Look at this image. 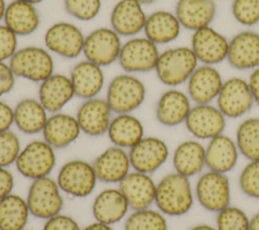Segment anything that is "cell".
<instances>
[{"label": "cell", "instance_id": "obj_1", "mask_svg": "<svg viewBox=\"0 0 259 230\" xmlns=\"http://www.w3.org/2000/svg\"><path fill=\"white\" fill-rule=\"evenodd\" d=\"M193 203L194 191L189 178L173 171L157 183L154 204L165 216H183L191 210Z\"/></svg>", "mask_w": 259, "mask_h": 230}, {"label": "cell", "instance_id": "obj_2", "mask_svg": "<svg viewBox=\"0 0 259 230\" xmlns=\"http://www.w3.org/2000/svg\"><path fill=\"white\" fill-rule=\"evenodd\" d=\"M198 66L190 46H174L160 51L155 67L158 80L169 88H176L187 82Z\"/></svg>", "mask_w": 259, "mask_h": 230}, {"label": "cell", "instance_id": "obj_3", "mask_svg": "<svg viewBox=\"0 0 259 230\" xmlns=\"http://www.w3.org/2000/svg\"><path fill=\"white\" fill-rule=\"evenodd\" d=\"M147 95L144 82L134 74L114 76L106 88L105 100L113 114L133 113L140 108Z\"/></svg>", "mask_w": 259, "mask_h": 230}, {"label": "cell", "instance_id": "obj_4", "mask_svg": "<svg viewBox=\"0 0 259 230\" xmlns=\"http://www.w3.org/2000/svg\"><path fill=\"white\" fill-rule=\"evenodd\" d=\"M8 64L16 78L38 84L55 73L52 53L46 47L37 45L19 47Z\"/></svg>", "mask_w": 259, "mask_h": 230}, {"label": "cell", "instance_id": "obj_5", "mask_svg": "<svg viewBox=\"0 0 259 230\" xmlns=\"http://www.w3.org/2000/svg\"><path fill=\"white\" fill-rule=\"evenodd\" d=\"M56 163V149L44 139H33L21 148L14 166L22 177L33 181L49 177Z\"/></svg>", "mask_w": 259, "mask_h": 230}, {"label": "cell", "instance_id": "obj_6", "mask_svg": "<svg viewBox=\"0 0 259 230\" xmlns=\"http://www.w3.org/2000/svg\"><path fill=\"white\" fill-rule=\"evenodd\" d=\"M25 200L30 215L42 220L62 213L64 208L63 193L50 176L31 181Z\"/></svg>", "mask_w": 259, "mask_h": 230}, {"label": "cell", "instance_id": "obj_7", "mask_svg": "<svg viewBox=\"0 0 259 230\" xmlns=\"http://www.w3.org/2000/svg\"><path fill=\"white\" fill-rule=\"evenodd\" d=\"M56 181L62 193L73 198L90 196L98 182L92 162L81 158L70 159L63 163Z\"/></svg>", "mask_w": 259, "mask_h": 230}, {"label": "cell", "instance_id": "obj_8", "mask_svg": "<svg viewBox=\"0 0 259 230\" xmlns=\"http://www.w3.org/2000/svg\"><path fill=\"white\" fill-rule=\"evenodd\" d=\"M160 50L146 36H133L122 42L117 63L124 73L139 74L155 70Z\"/></svg>", "mask_w": 259, "mask_h": 230}, {"label": "cell", "instance_id": "obj_9", "mask_svg": "<svg viewBox=\"0 0 259 230\" xmlns=\"http://www.w3.org/2000/svg\"><path fill=\"white\" fill-rule=\"evenodd\" d=\"M85 34L81 28L68 21L51 24L45 34V47L52 53L63 59L74 60L83 52Z\"/></svg>", "mask_w": 259, "mask_h": 230}, {"label": "cell", "instance_id": "obj_10", "mask_svg": "<svg viewBox=\"0 0 259 230\" xmlns=\"http://www.w3.org/2000/svg\"><path fill=\"white\" fill-rule=\"evenodd\" d=\"M194 198L209 212L218 213L231 202V185L226 174L207 169L199 175L194 187Z\"/></svg>", "mask_w": 259, "mask_h": 230}, {"label": "cell", "instance_id": "obj_11", "mask_svg": "<svg viewBox=\"0 0 259 230\" xmlns=\"http://www.w3.org/2000/svg\"><path fill=\"white\" fill-rule=\"evenodd\" d=\"M120 38L110 26L95 28L85 35L82 54L101 68L110 66L117 62L122 44Z\"/></svg>", "mask_w": 259, "mask_h": 230}, {"label": "cell", "instance_id": "obj_12", "mask_svg": "<svg viewBox=\"0 0 259 230\" xmlns=\"http://www.w3.org/2000/svg\"><path fill=\"white\" fill-rule=\"evenodd\" d=\"M217 107L226 118H240L255 105L247 80L231 77L224 81L215 99Z\"/></svg>", "mask_w": 259, "mask_h": 230}, {"label": "cell", "instance_id": "obj_13", "mask_svg": "<svg viewBox=\"0 0 259 230\" xmlns=\"http://www.w3.org/2000/svg\"><path fill=\"white\" fill-rule=\"evenodd\" d=\"M187 131L197 140H209L224 133L227 118L220 111L217 105L194 104L191 107L186 119Z\"/></svg>", "mask_w": 259, "mask_h": 230}, {"label": "cell", "instance_id": "obj_14", "mask_svg": "<svg viewBox=\"0 0 259 230\" xmlns=\"http://www.w3.org/2000/svg\"><path fill=\"white\" fill-rule=\"evenodd\" d=\"M132 169L152 175L169 158L167 143L157 136H144L128 150Z\"/></svg>", "mask_w": 259, "mask_h": 230}, {"label": "cell", "instance_id": "obj_15", "mask_svg": "<svg viewBox=\"0 0 259 230\" xmlns=\"http://www.w3.org/2000/svg\"><path fill=\"white\" fill-rule=\"evenodd\" d=\"M190 47L198 63L215 66L227 60L229 39L209 25L192 32Z\"/></svg>", "mask_w": 259, "mask_h": 230}, {"label": "cell", "instance_id": "obj_16", "mask_svg": "<svg viewBox=\"0 0 259 230\" xmlns=\"http://www.w3.org/2000/svg\"><path fill=\"white\" fill-rule=\"evenodd\" d=\"M112 114L105 98L94 97L83 100L75 116L82 133L91 137H98L106 134Z\"/></svg>", "mask_w": 259, "mask_h": 230}, {"label": "cell", "instance_id": "obj_17", "mask_svg": "<svg viewBox=\"0 0 259 230\" xmlns=\"http://www.w3.org/2000/svg\"><path fill=\"white\" fill-rule=\"evenodd\" d=\"M143 6L137 0H118L109 15L110 27L120 37L130 38L139 35L147 19Z\"/></svg>", "mask_w": 259, "mask_h": 230}, {"label": "cell", "instance_id": "obj_18", "mask_svg": "<svg viewBox=\"0 0 259 230\" xmlns=\"http://www.w3.org/2000/svg\"><path fill=\"white\" fill-rule=\"evenodd\" d=\"M224 80L215 66L198 65L186 82L187 95L194 104H210L217 99Z\"/></svg>", "mask_w": 259, "mask_h": 230}, {"label": "cell", "instance_id": "obj_19", "mask_svg": "<svg viewBox=\"0 0 259 230\" xmlns=\"http://www.w3.org/2000/svg\"><path fill=\"white\" fill-rule=\"evenodd\" d=\"M229 65L236 70H254L259 67V33L246 29L229 39Z\"/></svg>", "mask_w": 259, "mask_h": 230}, {"label": "cell", "instance_id": "obj_20", "mask_svg": "<svg viewBox=\"0 0 259 230\" xmlns=\"http://www.w3.org/2000/svg\"><path fill=\"white\" fill-rule=\"evenodd\" d=\"M98 182L119 184L131 171V161L126 149L110 145L100 152L92 162Z\"/></svg>", "mask_w": 259, "mask_h": 230}, {"label": "cell", "instance_id": "obj_21", "mask_svg": "<svg viewBox=\"0 0 259 230\" xmlns=\"http://www.w3.org/2000/svg\"><path fill=\"white\" fill-rule=\"evenodd\" d=\"M156 186L151 175L134 169L117 185L132 211L150 208L154 204Z\"/></svg>", "mask_w": 259, "mask_h": 230}, {"label": "cell", "instance_id": "obj_22", "mask_svg": "<svg viewBox=\"0 0 259 230\" xmlns=\"http://www.w3.org/2000/svg\"><path fill=\"white\" fill-rule=\"evenodd\" d=\"M191 107L187 93L177 88H169L157 100L155 116L163 126L175 127L185 122Z\"/></svg>", "mask_w": 259, "mask_h": 230}, {"label": "cell", "instance_id": "obj_23", "mask_svg": "<svg viewBox=\"0 0 259 230\" xmlns=\"http://www.w3.org/2000/svg\"><path fill=\"white\" fill-rule=\"evenodd\" d=\"M69 77L75 96L82 100L98 97L105 84L103 68L85 59L71 68Z\"/></svg>", "mask_w": 259, "mask_h": 230}, {"label": "cell", "instance_id": "obj_24", "mask_svg": "<svg viewBox=\"0 0 259 230\" xmlns=\"http://www.w3.org/2000/svg\"><path fill=\"white\" fill-rule=\"evenodd\" d=\"M74 97L75 92L67 75L54 73L38 84L37 99L50 114L62 111Z\"/></svg>", "mask_w": 259, "mask_h": 230}, {"label": "cell", "instance_id": "obj_25", "mask_svg": "<svg viewBox=\"0 0 259 230\" xmlns=\"http://www.w3.org/2000/svg\"><path fill=\"white\" fill-rule=\"evenodd\" d=\"M81 133L76 116L62 111L49 115L41 132L42 139L55 149L70 146L79 138Z\"/></svg>", "mask_w": 259, "mask_h": 230}, {"label": "cell", "instance_id": "obj_26", "mask_svg": "<svg viewBox=\"0 0 259 230\" xmlns=\"http://www.w3.org/2000/svg\"><path fill=\"white\" fill-rule=\"evenodd\" d=\"M239 155L240 152L235 139L222 133L207 140L205 145V167L227 175L237 165Z\"/></svg>", "mask_w": 259, "mask_h": 230}, {"label": "cell", "instance_id": "obj_27", "mask_svg": "<svg viewBox=\"0 0 259 230\" xmlns=\"http://www.w3.org/2000/svg\"><path fill=\"white\" fill-rule=\"evenodd\" d=\"M91 210L95 221L112 226L125 218L130 206L118 187L105 188L95 196Z\"/></svg>", "mask_w": 259, "mask_h": 230}, {"label": "cell", "instance_id": "obj_28", "mask_svg": "<svg viewBox=\"0 0 259 230\" xmlns=\"http://www.w3.org/2000/svg\"><path fill=\"white\" fill-rule=\"evenodd\" d=\"M174 13L181 27L193 32L210 25L217 5L213 0H177Z\"/></svg>", "mask_w": 259, "mask_h": 230}, {"label": "cell", "instance_id": "obj_29", "mask_svg": "<svg viewBox=\"0 0 259 230\" xmlns=\"http://www.w3.org/2000/svg\"><path fill=\"white\" fill-rule=\"evenodd\" d=\"M174 170L184 177L200 175L205 167V145L195 138L180 142L172 153Z\"/></svg>", "mask_w": 259, "mask_h": 230}, {"label": "cell", "instance_id": "obj_30", "mask_svg": "<svg viewBox=\"0 0 259 230\" xmlns=\"http://www.w3.org/2000/svg\"><path fill=\"white\" fill-rule=\"evenodd\" d=\"M106 135L112 145L128 150L145 136V128L133 113L114 114Z\"/></svg>", "mask_w": 259, "mask_h": 230}, {"label": "cell", "instance_id": "obj_31", "mask_svg": "<svg viewBox=\"0 0 259 230\" xmlns=\"http://www.w3.org/2000/svg\"><path fill=\"white\" fill-rule=\"evenodd\" d=\"M3 23L17 36H26L38 29L40 16L35 5L12 0L6 6Z\"/></svg>", "mask_w": 259, "mask_h": 230}, {"label": "cell", "instance_id": "obj_32", "mask_svg": "<svg viewBox=\"0 0 259 230\" xmlns=\"http://www.w3.org/2000/svg\"><path fill=\"white\" fill-rule=\"evenodd\" d=\"M14 125L23 134L41 133L49 118V112L37 98L26 97L13 107Z\"/></svg>", "mask_w": 259, "mask_h": 230}, {"label": "cell", "instance_id": "obj_33", "mask_svg": "<svg viewBox=\"0 0 259 230\" xmlns=\"http://www.w3.org/2000/svg\"><path fill=\"white\" fill-rule=\"evenodd\" d=\"M181 25L174 12L157 10L147 15L143 29L144 36L155 44H168L178 38Z\"/></svg>", "mask_w": 259, "mask_h": 230}, {"label": "cell", "instance_id": "obj_34", "mask_svg": "<svg viewBox=\"0 0 259 230\" xmlns=\"http://www.w3.org/2000/svg\"><path fill=\"white\" fill-rule=\"evenodd\" d=\"M30 213L26 200L14 193L0 199V230L26 228Z\"/></svg>", "mask_w": 259, "mask_h": 230}, {"label": "cell", "instance_id": "obj_35", "mask_svg": "<svg viewBox=\"0 0 259 230\" xmlns=\"http://www.w3.org/2000/svg\"><path fill=\"white\" fill-rule=\"evenodd\" d=\"M235 142L240 154L247 160L259 159V117H249L240 122Z\"/></svg>", "mask_w": 259, "mask_h": 230}, {"label": "cell", "instance_id": "obj_36", "mask_svg": "<svg viewBox=\"0 0 259 230\" xmlns=\"http://www.w3.org/2000/svg\"><path fill=\"white\" fill-rule=\"evenodd\" d=\"M124 230H167L166 216L158 209L146 208L134 210L126 216Z\"/></svg>", "mask_w": 259, "mask_h": 230}, {"label": "cell", "instance_id": "obj_37", "mask_svg": "<svg viewBox=\"0 0 259 230\" xmlns=\"http://www.w3.org/2000/svg\"><path fill=\"white\" fill-rule=\"evenodd\" d=\"M249 221L244 210L229 205L217 213L215 227L218 230H249Z\"/></svg>", "mask_w": 259, "mask_h": 230}, {"label": "cell", "instance_id": "obj_38", "mask_svg": "<svg viewBox=\"0 0 259 230\" xmlns=\"http://www.w3.org/2000/svg\"><path fill=\"white\" fill-rule=\"evenodd\" d=\"M101 0H64L66 12L79 21H91L101 10Z\"/></svg>", "mask_w": 259, "mask_h": 230}, {"label": "cell", "instance_id": "obj_39", "mask_svg": "<svg viewBox=\"0 0 259 230\" xmlns=\"http://www.w3.org/2000/svg\"><path fill=\"white\" fill-rule=\"evenodd\" d=\"M231 10L234 19L243 26L259 23V0H233Z\"/></svg>", "mask_w": 259, "mask_h": 230}, {"label": "cell", "instance_id": "obj_40", "mask_svg": "<svg viewBox=\"0 0 259 230\" xmlns=\"http://www.w3.org/2000/svg\"><path fill=\"white\" fill-rule=\"evenodd\" d=\"M239 187L242 193L259 200V159L248 160L239 175Z\"/></svg>", "mask_w": 259, "mask_h": 230}, {"label": "cell", "instance_id": "obj_41", "mask_svg": "<svg viewBox=\"0 0 259 230\" xmlns=\"http://www.w3.org/2000/svg\"><path fill=\"white\" fill-rule=\"evenodd\" d=\"M22 146L18 135L10 130L0 132V166L9 167L15 160Z\"/></svg>", "mask_w": 259, "mask_h": 230}, {"label": "cell", "instance_id": "obj_42", "mask_svg": "<svg viewBox=\"0 0 259 230\" xmlns=\"http://www.w3.org/2000/svg\"><path fill=\"white\" fill-rule=\"evenodd\" d=\"M18 48V36L3 22L0 23V62L8 63Z\"/></svg>", "mask_w": 259, "mask_h": 230}, {"label": "cell", "instance_id": "obj_43", "mask_svg": "<svg viewBox=\"0 0 259 230\" xmlns=\"http://www.w3.org/2000/svg\"><path fill=\"white\" fill-rule=\"evenodd\" d=\"M41 230H82V228L73 217L60 213L47 219Z\"/></svg>", "mask_w": 259, "mask_h": 230}, {"label": "cell", "instance_id": "obj_44", "mask_svg": "<svg viewBox=\"0 0 259 230\" xmlns=\"http://www.w3.org/2000/svg\"><path fill=\"white\" fill-rule=\"evenodd\" d=\"M16 82V77L7 62H0V99L10 93Z\"/></svg>", "mask_w": 259, "mask_h": 230}, {"label": "cell", "instance_id": "obj_45", "mask_svg": "<svg viewBox=\"0 0 259 230\" xmlns=\"http://www.w3.org/2000/svg\"><path fill=\"white\" fill-rule=\"evenodd\" d=\"M15 186L14 175L8 167L0 166V199L13 193Z\"/></svg>", "mask_w": 259, "mask_h": 230}, {"label": "cell", "instance_id": "obj_46", "mask_svg": "<svg viewBox=\"0 0 259 230\" xmlns=\"http://www.w3.org/2000/svg\"><path fill=\"white\" fill-rule=\"evenodd\" d=\"M14 125L13 107L0 99V132L10 130Z\"/></svg>", "mask_w": 259, "mask_h": 230}, {"label": "cell", "instance_id": "obj_47", "mask_svg": "<svg viewBox=\"0 0 259 230\" xmlns=\"http://www.w3.org/2000/svg\"><path fill=\"white\" fill-rule=\"evenodd\" d=\"M255 105L259 106V67L252 70L247 80Z\"/></svg>", "mask_w": 259, "mask_h": 230}, {"label": "cell", "instance_id": "obj_48", "mask_svg": "<svg viewBox=\"0 0 259 230\" xmlns=\"http://www.w3.org/2000/svg\"><path fill=\"white\" fill-rule=\"evenodd\" d=\"M82 230H114L112 228L111 225L108 224H104L98 221H94L90 224H88L87 226H85L84 228H82Z\"/></svg>", "mask_w": 259, "mask_h": 230}, {"label": "cell", "instance_id": "obj_49", "mask_svg": "<svg viewBox=\"0 0 259 230\" xmlns=\"http://www.w3.org/2000/svg\"><path fill=\"white\" fill-rule=\"evenodd\" d=\"M249 230H259V211L250 218Z\"/></svg>", "mask_w": 259, "mask_h": 230}, {"label": "cell", "instance_id": "obj_50", "mask_svg": "<svg viewBox=\"0 0 259 230\" xmlns=\"http://www.w3.org/2000/svg\"><path fill=\"white\" fill-rule=\"evenodd\" d=\"M189 230H218L217 227L210 226L208 224H197L193 227H191Z\"/></svg>", "mask_w": 259, "mask_h": 230}, {"label": "cell", "instance_id": "obj_51", "mask_svg": "<svg viewBox=\"0 0 259 230\" xmlns=\"http://www.w3.org/2000/svg\"><path fill=\"white\" fill-rule=\"evenodd\" d=\"M6 6H7L6 1H5V0H0V23L3 22V18H4Z\"/></svg>", "mask_w": 259, "mask_h": 230}, {"label": "cell", "instance_id": "obj_52", "mask_svg": "<svg viewBox=\"0 0 259 230\" xmlns=\"http://www.w3.org/2000/svg\"><path fill=\"white\" fill-rule=\"evenodd\" d=\"M17 1H22V2H26V3H30L33 5H37L39 3H41L45 0H17Z\"/></svg>", "mask_w": 259, "mask_h": 230}, {"label": "cell", "instance_id": "obj_53", "mask_svg": "<svg viewBox=\"0 0 259 230\" xmlns=\"http://www.w3.org/2000/svg\"><path fill=\"white\" fill-rule=\"evenodd\" d=\"M139 1L142 5H149V4H152L155 0H137Z\"/></svg>", "mask_w": 259, "mask_h": 230}, {"label": "cell", "instance_id": "obj_54", "mask_svg": "<svg viewBox=\"0 0 259 230\" xmlns=\"http://www.w3.org/2000/svg\"><path fill=\"white\" fill-rule=\"evenodd\" d=\"M22 230H33V229H29V228H24V229H22Z\"/></svg>", "mask_w": 259, "mask_h": 230}]
</instances>
